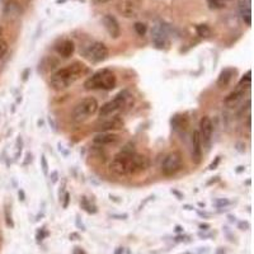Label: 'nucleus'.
Instances as JSON below:
<instances>
[{
  "label": "nucleus",
  "instance_id": "obj_1",
  "mask_svg": "<svg viewBox=\"0 0 254 254\" xmlns=\"http://www.w3.org/2000/svg\"><path fill=\"white\" fill-rule=\"evenodd\" d=\"M147 159L139 155L133 151V149H124L120 154L113 158L111 163V171L117 176H130V174L139 173L147 168Z\"/></svg>",
  "mask_w": 254,
  "mask_h": 254
},
{
  "label": "nucleus",
  "instance_id": "obj_2",
  "mask_svg": "<svg viewBox=\"0 0 254 254\" xmlns=\"http://www.w3.org/2000/svg\"><path fill=\"white\" fill-rule=\"evenodd\" d=\"M87 72L88 67L80 61H75L63 69L58 70L55 74H52L50 78V85L55 90L66 89V88L71 87L74 83H76L79 79L83 78Z\"/></svg>",
  "mask_w": 254,
  "mask_h": 254
},
{
  "label": "nucleus",
  "instance_id": "obj_3",
  "mask_svg": "<svg viewBox=\"0 0 254 254\" xmlns=\"http://www.w3.org/2000/svg\"><path fill=\"white\" fill-rule=\"evenodd\" d=\"M116 84H117V79L115 74L110 69H102L94 72L85 80L84 88L87 90H111L116 87Z\"/></svg>",
  "mask_w": 254,
  "mask_h": 254
},
{
  "label": "nucleus",
  "instance_id": "obj_4",
  "mask_svg": "<svg viewBox=\"0 0 254 254\" xmlns=\"http://www.w3.org/2000/svg\"><path fill=\"white\" fill-rule=\"evenodd\" d=\"M98 102L93 97H87V98L81 99L80 102L76 103V106L72 110V120L76 124L87 121L89 117H92L98 111Z\"/></svg>",
  "mask_w": 254,
  "mask_h": 254
},
{
  "label": "nucleus",
  "instance_id": "obj_5",
  "mask_svg": "<svg viewBox=\"0 0 254 254\" xmlns=\"http://www.w3.org/2000/svg\"><path fill=\"white\" fill-rule=\"evenodd\" d=\"M127 98H128V92L127 90H122L119 94L116 95L112 101H110L108 103H106L104 106H102L101 110H99V116L102 117H108V116H113L116 112H119L120 110L125 107L126 104Z\"/></svg>",
  "mask_w": 254,
  "mask_h": 254
},
{
  "label": "nucleus",
  "instance_id": "obj_6",
  "mask_svg": "<svg viewBox=\"0 0 254 254\" xmlns=\"http://www.w3.org/2000/svg\"><path fill=\"white\" fill-rule=\"evenodd\" d=\"M183 164V158L182 154L179 151H172L168 154L163 160L162 164V172L165 176H173L177 172L181 171Z\"/></svg>",
  "mask_w": 254,
  "mask_h": 254
},
{
  "label": "nucleus",
  "instance_id": "obj_7",
  "mask_svg": "<svg viewBox=\"0 0 254 254\" xmlns=\"http://www.w3.org/2000/svg\"><path fill=\"white\" fill-rule=\"evenodd\" d=\"M85 55L92 63H102L108 58V49L102 42H93L88 46Z\"/></svg>",
  "mask_w": 254,
  "mask_h": 254
},
{
  "label": "nucleus",
  "instance_id": "obj_8",
  "mask_svg": "<svg viewBox=\"0 0 254 254\" xmlns=\"http://www.w3.org/2000/svg\"><path fill=\"white\" fill-rule=\"evenodd\" d=\"M122 127H124V121L119 116H108V117H102L97 125V130L101 132H112L116 130H121Z\"/></svg>",
  "mask_w": 254,
  "mask_h": 254
},
{
  "label": "nucleus",
  "instance_id": "obj_9",
  "mask_svg": "<svg viewBox=\"0 0 254 254\" xmlns=\"http://www.w3.org/2000/svg\"><path fill=\"white\" fill-rule=\"evenodd\" d=\"M117 10L125 18H132L136 17V14L139 12V5L135 0H121L117 4Z\"/></svg>",
  "mask_w": 254,
  "mask_h": 254
},
{
  "label": "nucleus",
  "instance_id": "obj_10",
  "mask_svg": "<svg viewBox=\"0 0 254 254\" xmlns=\"http://www.w3.org/2000/svg\"><path fill=\"white\" fill-rule=\"evenodd\" d=\"M212 131H214V126H212V121H211L210 117L205 116L199 121V137H201V141H203L205 144H208L211 140V136H212Z\"/></svg>",
  "mask_w": 254,
  "mask_h": 254
},
{
  "label": "nucleus",
  "instance_id": "obj_11",
  "mask_svg": "<svg viewBox=\"0 0 254 254\" xmlns=\"http://www.w3.org/2000/svg\"><path fill=\"white\" fill-rule=\"evenodd\" d=\"M103 26L104 28H106V31L108 32V35H110L112 38H119L120 36H121V28H120V24L113 15L111 14L104 15Z\"/></svg>",
  "mask_w": 254,
  "mask_h": 254
},
{
  "label": "nucleus",
  "instance_id": "obj_12",
  "mask_svg": "<svg viewBox=\"0 0 254 254\" xmlns=\"http://www.w3.org/2000/svg\"><path fill=\"white\" fill-rule=\"evenodd\" d=\"M202 159V141L199 137L198 130L192 133V160L194 164H199Z\"/></svg>",
  "mask_w": 254,
  "mask_h": 254
},
{
  "label": "nucleus",
  "instance_id": "obj_13",
  "mask_svg": "<svg viewBox=\"0 0 254 254\" xmlns=\"http://www.w3.org/2000/svg\"><path fill=\"white\" fill-rule=\"evenodd\" d=\"M120 140V136L117 133L113 132H101L95 136L93 142L95 145H99V146H107V145H113L117 144Z\"/></svg>",
  "mask_w": 254,
  "mask_h": 254
},
{
  "label": "nucleus",
  "instance_id": "obj_14",
  "mask_svg": "<svg viewBox=\"0 0 254 254\" xmlns=\"http://www.w3.org/2000/svg\"><path fill=\"white\" fill-rule=\"evenodd\" d=\"M55 50L61 58L69 59L70 56H72L74 51H75V45H74L71 40H63L56 45Z\"/></svg>",
  "mask_w": 254,
  "mask_h": 254
},
{
  "label": "nucleus",
  "instance_id": "obj_15",
  "mask_svg": "<svg viewBox=\"0 0 254 254\" xmlns=\"http://www.w3.org/2000/svg\"><path fill=\"white\" fill-rule=\"evenodd\" d=\"M3 13L6 18H18L22 13V9L15 0H5V3L3 4Z\"/></svg>",
  "mask_w": 254,
  "mask_h": 254
},
{
  "label": "nucleus",
  "instance_id": "obj_16",
  "mask_svg": "<svg viewBox=\"0 0 254 254\" xmlns=\"http://www.w3.org/2000/svg\"><path fill=\"white\" fill-rule=\"evenodd\" d=\"M244 92H246V89H244V88H240V87H238L234 92H231L230 94L226 97L225 101H224V103H225L226 107H230V108L235 107V106H237V104L242 101L243 97H244Z\"/></svg>",
  "mask_w": 254,
  "mask_h": 254
},
{
  "label": "nucleus",
  "instance_id": "obj_17",
  "mask_svg": "<svg viewBox=\"0 0 254 254\" xmlns=\"http://www.w3.org/2000/svg\"><path fill=\"white\" fill-rule=\"evenodd\" d=\"M154 44L156 45V47L159 49H163L164 45H167V32L164 31V27L158 26L154 29V36H153Z\"/></svg>",
  "mask_w": 254,
  "mask_h": 254
},
{
  "label": "nucleus",
  "instance_id": "obj_18",
  "mask_svg": "<svg viewBox=\"0 0 254 254\" xmlns=\"http://www.w3.org/2000/svg\"><path fill=\"white\" fill-rule=\"evenodd\" d=\"M235 70L234 69H224L221 72H220L219 79H217V87L224 88L226 87L229 83H230L231 78L234 75Z\"/></svg>",
  "mask_w": 254,
  "mask_h": 254
},
{
  "label": "nucleus",
  "instance_id": "obj_19",
  "mask_svg": "<svg viewBox=\"0 0 254 254\" xmlns=\"http://www.w3.org/2000/svg\"><path fill=\"white\" fill-rule=\"evenodd\" d=\"M240 14H242L243 20L246 22L247 26H251L252 24V12L251 6L248 4H240Z\"/></svg>",
  "mask_w": 254,
  "mask_h": 254
},
{
  "label": "nucleus",
  "instance_id": "obj_20",
  "mask_svg": "<svg viewBox=\"0 0 254 254\" xmlns=\"http://www.w3.org/2000/svg\"><path fill=\"white\" fill-rule=\"evenodd\" d=\"M80 203H81V207L87 211L88 214H95V212H97V207L90 203V201L87 198V197H83L80 201Z\"/></svg>",
  "mask_w": 254,
  "mask_h": 254
},
{
  "label": "nucleus",
  "instance_id": "obj_21",
  "mask_svg": "<svg viewBox=\"0 0 254 254\" xmlns=\"http://www.w3.org/2000/svg\"><path fill=\"white\" fill-rule=\"evenodd\" d=\"M172 124H173V127L176 130H178V128H183V130H185L186 126H187V121H186V119L182 117V116H176V117L172 120Z\"/></svg>",
  "mask_w": 254,
  "mask_h": 254
},
{
  "label": "nucleus",
  "instance_id": "obj_22",
  "mask_svg": "<svg viewBox=\"0 0 254 254\" xmlns=\"http://www.w3.org/2000/svg\"><path fill=\"white\" fill-rule=\"evenodd\" d=\"M197 35L202 38L210 37L211 35L210 27H208L207 24H199V26H197Z\"/></svg>",
  "mask_w": 254,
  "mask_h": 254
},
{
  "label": "nucleus",
  "instance_id": "obj_23",
  "mask_svg": "<svg viewBox=\"0 0 254 254\" xmlns=\"http://www.w3.org/2000/svg\"><path fill=\"white\" fill-rule=\"evenodd\" d=\"M251 75H252V71L249 70L246 75L243 76L242 80L239 81V85H238V87L244 88V89H249V87H251V83H252V76Z\"/></svg>",
  "mask_w": 254,
  "mask_h": 254
},
{
  "label": "nucleus",
  "instance_id": "obj_24",
  "mask_svg": "<svg viewBox=\"0 0 254 254\" xmlns=\"http://www.w3.org/2000/svg\"><path fill=\"white\" fill-rule=\"evenodd\" d=\"M135 31H136V33H137V35H139V36H144L145 33H146V31H147L146 24L140 23V22H137V23H135Z\"/></svg>",
  "mask_w": 254,
  "mask_h": 254
},
{
  "label": "nucleus",
  "instance_id": "obj_25",
  "mask_svg": "<svg viewBox=\"0 0 254 254\" xmlns=\"http://www.w3.org/2000/svg\"><path fill=\"white\" fill-rule=\"evenodd\" d=\"M6 51H8V44L3 37H0V59L5 55Z\"/></svg>",
  "mask_w": 254,
  "mask_h": 254
},
{
  "label": "nucleus",
  "instance_id": "obj_26",
  "mask_svg": "<svg viewBox=\"0 0 254 254\" xmlns=\"http://www.w3.org/2000/svg\"><path fill=\"white\" fill-rule=\"evenodd\" d=\"M47 235H49V233H47V231L45 230V228L40 229V230L37 231V234H36V240H37V243L42 242V240H44L45 238L47 237Z\"/></svg>",
  "mask_w": 254,
  "mask_h": 254
},
{
  "label": "nucleus",
  "instance_id": "obj_27",
  "mask_svg": "<svg viewBox=\"0 0 254 254\" xmlns=\"http://www.w3.org/2000/svg\"><path fill=\"white\" fill-rule=\"evenodd\" d=\"M41 164H42V171H44L45 174L49 173V164H47L46 156L42 155L41 156Z\"/></svg>",
  "mask_w": 254,
  "mask_h": 254
},
{
  "label": "nucleus",
  "instance_id": "obj_28",
  "mask_svg": "<svg viewBox=\"0 0 254 254\" xmlns=\"http://www.w3.org/2000/svg\"><path fill=\"white\" fill-rule=\"evenodd\" d=\"M207 1L211 9H219L222 6V4L220 3V0H207Z\"/></svg>",
  "mask_w": 254,
  "mask_h": 254
},
{
  "label": "nucleus",
  "instance_id": "obj_29",
  "mask_svg": "<svg viewBox=\"0 0 254 254\" xmlns=\"http://www.w3.org/2000/svg\"><path fill=\"white\" fill-rule=\"evenodd\" d=\"M229 201L228 199H220V201H216V202H215V205L217 206V207H221V206H226V205H229Z\"/></svg>",
  "mask_w": 254,
  "mask_h": 254
},
{
  "label": "nucleus",
  "instance_id": "obj_30",
  "mask_svg": "<svg viewBox=\"0 0 254 254\" xmlns=\"http://www.w3.org/2000/svg\"><path fill=\"white\" fill-rule=\"evenodd\" d=\"M219 163H220V156H217V158L215 159V163H212V164H211L208 168H210V169H215V168L217 167V164H219Z\"/></svg>",
  "mask_w": 254,
  "mask_h": 254
},
{
  "label": "nucleus",
  "instance_id": "obj_31",
  "mask_svg": "<svg viewBox=\"0 0 254 254\" xmlns=\"http://www.w3.org/2000/svg\"><path fill=\"white\" fill-rule=\"evenodd\" d=\"M72 254H85V252H84L81 248H78V247H76V248L74 249V253Z\"/></svg>",
  "mask_w": 254,
  "mask_h": 254
},
{
  "label": "nucleus",
  "instance_id": "obj_32",
  "mask_svg": "<svg viewBox=\"0 0 254 254\" xmlns=\"http://www.w3.org/2000/svg\"><path fill=\"white\" fill-rule=\"evenodd\" d=\"M67 203H69V194H65V202H64V207H67Z\"/></svg>",
  "mask_w": 254,
  "mask_h": 254
},
{
  "label": "nucleus",
  "instance_id": "obj_33",
  "mask_svg": "<svg viewBox=\"0 0 254 254\" xmlns=\"http://www.w3.org/2000/svg\"><path fill=\"white\" fill-rule=\"evenodd\" d=\"M207 228H210L208 224H201V225H199V229H201V230H207Z\"/></svg>",
  "mask_w": 254,
  "mask_h": 254
},
{
  "label": "nucleus",
  "instance_id": "obj_34",
  "mask_svg": "<svg viewBox=\"0 0 254 254\" xmlns=\"http://www.w3.org/2000/svg\"><path fill=\"white\" fill-rule=\"evenodd\" d=\"M115 254H124V248H122V247H120V248H117V249H116Z\"/></svg>",
  "mask_w": 254,
  "mask_h": 254
},
{
  "label": "nucleus",
  "instance_id": "obj_35",
  "mask_svg": "<svg viewBox=\"0 0 254 254\" xmlns=\"http://www.w3.org/2000/svg\"><path fill=\"white\" fill-rule=\"evenodd\" d=\"M216 254H225V251H224V249H222V248H220L219 251L216 252Z\"/></svg>",
  "mask_w": 254,
  "mask_h": 254
},
{
  "label": "nucleus",
  "instance_id": "obj_36",
  "mask_svg": "<svg viewBox=\"0 0 254 254\" xmlns=\"http://www.w3.org/2000/svg\"><path fill=\"white\" fill-rule=\"evenodd\" d=\"M98 3H107V1H110V0H97Z\"/></svg>",
  "mask_w": 254,
  "mask_h": 254
},
{
  "label": "nucleus",
  "instance_id": "obj_37",
  "mask_svg": "<svg viewBox=\"0 0 254 254\" xmlns=\"http://www.w3.org/2000/svg\"><path fill=\"white\" fill-rule=\"evenodd\" d=\"M177 231H182V228H181V226H177Z\"/></svg>",
  "mask_w": 254,
  "mask_h": 254
},
{
  "label": "nucleus",
  "instance_id": "obj_38",
  "mask_svg": "<svg viewBox=\"0 0 254 254\" xmlns=\"http://www.w3.org/2000/svg\"><path fill=\"white\" fill-rule=\"evenodd\" d=\"M1 35H3V29H1V27H0V37H1Z\"/></svg>",
  "mask_w": 254,
  "mask_h": 254
},
{
  "label": "nucleus",
  "instance_id": "obj_39",
  "mask_svg": "<svg viewBox=\"0 0 254 254\" xmlns=\"http://www.w3.org/2000/svg\"><path fill=\"white\" fill-rule=\"evenodd\" d=\"M0 247H1V233H0Z\"/></svg>",
  "mask_w": 254,
  "mask_h": 254
}]
</instances>
